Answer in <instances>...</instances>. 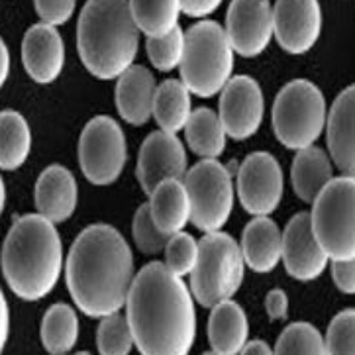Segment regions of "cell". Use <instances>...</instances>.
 I'll use <instances>...</instances> for the list:
<instances>
[{
  "label": "cell",
  "instance_id": "cell-1",
  "mask_svg": "<svg viewBox=\"0 0 355 355\" xmlns=\"http://www.w3.org/2000/svg\"><path fill=\"white\" fill-rule=\"evenodd\" d=\"M126 320L144 355H187L195 344L193 295L167 265L153 261L134 277L126 298Z\"/></svg>",
  "mask_w": 355,
  "mask_h": 355
},
{
  "label": "cell",
  "instance_id": "cell-2",
  "mask_svg": "<svg viewBox=\"0 0 355 355\" xmlns=\"http://www.w3.org/2000/svg\"><path fill=\"white\" fill-rule=\"evenodd\" d=\"M71 298L89 318H104L126 304L134 257L124 236L108 224H92L77 236L65 265Z\"/></svg>",
  "mask_w": 355,
  "mask_h": 355
},
{
  "label": "cell",
  "instance_id": "cell-3",
  "mask_svg": "<svg viewBox=\"0 0 355 355\" xmlns=\"http://www.w3.org/2000/svg\"><path fill=\"white\" fill-rule=\"evenodd\" d=\"M2 275L22 300L46 298L63 271V245L53 222L42 214L14 220L0 253Z\"/></svg>",
  "mask_w": 355,
  "mask_h": 355
},
{
  "label": "cell",
  "instance_id": "cell-4",
  "mask_svg": "<svg viewBox=\"0 0 355 355\" xmlns=\"http://www.w3.org/2000/svg\"><path fill=\"white\" fill-rule=\"evenodd\" d=\"M139 30L128 0H87L77 24L79 58L92 77L118 79L134 65Z\"/></svg>",
  "mask_w": 355,
  "mask_h": 355
},
{
  "label": "cell",
  "instance_id": "cell-5",
  "mask_svg": "<svg viewBox=\"0 0 355 355\" xmlns=\"http://www.w3.org/2000/svg\"><path fill=\"white\" fill-rule=\"evenodd\" d=\"M181 80L191 94L210 98L224 89L234 69V49L224 28L214 20H202L184 32Z\"/></svg>",
  "mask_w": 355,
  "mask_h": 355
},
{
  "label": "cell",
  "instance_id": "cell-6",
  "mask_svg": "<svg viewBox=\"0 0 355 355\" xmlns=\"http://www.w3.org/2000/svg\"><path fill=\"white\" fill-rule=\"evenodd\" d=\"M243 255L238 241L224 232H207L198 241V257L191 271V293L198 304L212 309L232 298L243 281Z\"/></svg>",
  "mask_w": 355,
  "mask_h": 355
},
{
  "label": "cell",
  "instance_id": "cell-7",
  "mask_svg": "<svg viewBox=\"0 0 355 355\" xmlns=\"http://www.w3.org/2000/svg\"><path fill=\"white\" fill-rule=\"evenodd\" d=\"M310 228L328 259H355V179L336 177L312 200Z\"/></svg>",
  "mask_w": 355,
  "mask_h": 355
},
{
  "label": "cell",
  "instance_id": "cell-8",
  "mask_svg": "<svg viewBox=\"0 0 355 355\" xmlns=\"http://www.w3.org/2000/svg\"><path fill=\"white\" fill-rule=\"evenodd\" d=\"M326 126V101L322 91L306 79L291 80L273 104V130L288 149L314 146Z\"/></svg>",
  "mask_w": 355,
  "mask_h": 355
},
{
  "label": "cell",
  "instance_id": "cell-9",
  "mask_svg": "<svg viewBox=\"0 0 355 355\" xmlns=\"http://www.w3.org/2000/svg\"><path fill=\"white\" fill-rule=\"evenodd\" d=\"M183 179L191 202V222L205 234L222 228L234 207V187L228 169L216 159H202L184 173Z\"/></svg>",
  "mask_w": 355,
  "mask_h": 355
},
{
  "label": "cell",
  "instance_id": "cell-10",
  "mask_svg": "<svg viewBox=\"0 0 355 355\" xmlns=\"http://www.w3.org/2000/svg\"><path fill=\"white\" fill-rule=\"evenodd\" d=\"M128 161L126 136L110 116H94L83 128L79 165L87 181L106 187L118 181Z\"/></svg>",
  "mask_w": 355,
  "mask_h": 355
},
{
  "label": "cell",
  "instance_id": "cell-11",
  "mask_svg": "<svg viewBox=\"0 0 355 355\" xmlns=\"http://www.w3.org/2000/svg\"><path fill=\"white\" fill-rule=\"evenodd\" d=\"M285 193V179L279 161L265 151L248 155L238 171V196L245 212L269 216L275 212Z\"/></svg>",
  "mask_w": 355,
  "mask_h": 355
},
{
  "label": "cell",
  "instance_id": "cell-12",
  "mask_svg": "<svg viewBox=\"0 0 355 355\" xmlns=\"http://www.w3.org/2000/svg\"><path fill=\"white\" fill-rule=\"evenodd\" d=\"M222 128L236 141L252 138L263 122V92L257 80L248 75L230 77L218 104Z\"/></svg>",
  "mask_w": 355,
  "mask_h": 355
},
{
  "label": "cell",
  "instance_id": "cell-13",
  "mask_svg": "<svg viewBox=\"0 0 355 355\" xmlns=\"http://www.w3.org/2000/svg\"><path fill=\"white\" fill-rule=\"evenodd\" d=\"M226 37L241 58L261 55L273 37V6L269 0H232L226 14Z\"/></svg>",
  "mask_w": 355,
  "mask_h": 355
},
{
  "label": "cell",
  "instance_id": "cell-14",
  "mask_svg": "<svg viewBox=\"0 0 355 355\" xmlns=\"http://www.w3.org/2000/svg\"><path fill=\"white\" fill-rule=\"evenodd\" d=\"M322 32L318 0H277L273 6V35L286 53L310 51Z\"/></svg>",
  "mask_w": 355,
  "mask_h": 355
},
{
  "label": "cell",
  "instance_id": "cell-15",
  "mask_svg": "<svg viewBox=\"0 0 355 355\" xmlns=\"http://www.w3.org/2000/svg\"><path fill=\"white\" fill-rule=\"evenodd\" d=\"M187 173V153L175 134L153 132L141 144L136 177L146 195L165 179H183Z\"/></svg>",
  "mask_w": 355,
  "mask_h": 355
},
{
  "label": "cell",
  "instance_id": "cell-16",
  "mask_svg": "<svg viewBox=\"0 0 355 355\" xmlns=\"http://www.w3.org/2000/svg\"><path fill=\"white\" fill-rule=\"evenodd\" d=\"M281 257L286 273L302 283L318 279L328 267V255L322 252L310 228L309 212H298L288 220L283 234Z\"/></svg>",
  "mask_w": 355,
  "mask_h": 355
},
{
  "label": "cell",
  "instance_id": "cell-17",
  "mask_svg": "<svg viewBox=\"0 0 355 355\" xmlns=\"http://www.w3.org/2000/svg\"><path fill=\"white\" fill-rule=\"evenodd\" d=\"M22 61L26 73L35 83L49 85L58 79L65 65V44L55 26L35 24L24 34Z\"/></svg>",
  "mask_w": 355,
  "mask_h": 355
},
{
  "label": "cell",
  "instance_id": "cell-18",
  "mask_svg": "<svg viewBox=\"0 0 355 355\" xmlns=\"http://www.w3.org/2000/svg\"><path fill=\"white\" fill-rule=\"evenodd\" d=\"M35 208L49 222L59 224L73 216L79 189L73 173L63 165H49L42 171L35 183Z\"/></svg>",
  "mask_w": 355,
  "mask_h": 355
},
{
  "label": "cell",
  "instance_id": "cell-19",
  "mask_svg": "<svg viewBox=\"0 0 355 355\" xmlns=\"http://www.w3.org/2000/svg\"><path fill=\"white\" fill-rule=\"evenodd\" d=\"M328 126V148L338 169L354 177L355 173V89L347 87L334 101Z\"/></svg>",
  "mask_w": 355,
  "mask_h": 355
},
{
  "label": "cell",
  "instance_id": "cell-20",
  "mask_svg": "<svg viewBox=\"0 0 355 355\" xmlns=\"http://www.w3.org/2000/svg\"><path fill=\"white\" fill-rule=\"evenodd\" d=\"M155 79L146 67L130 65L116 83V106L122 120L132 126L148 124L153 112Z\"/></svg>",
  "mask_w": 355,
  "mask_h": 355
},
{
  "label": "cell",
  "instance_id": "cell-21",
  "mask_svg": "<svg viewBox=\"0 0 355 355\" xmlns=\"http://www.w3.org/2000/svg\"><path fill=\"white\" fill-rule=\"evenodd\" d=\"M283 234L273 220L255 216L241 234L243 263L255 273H271L281 261Z\"/></svg>",
  "mask_w": 355,
  "mask_h": 355
},
{
  "label": "cell",
  "instance_id": "cell-22",
  "mask_svg": "<svg viewBox=\"0 0 355 355\" xmlns=\"http://www.w3.org/2000/svg\"><path fill=\"white\" fill-rule=\"evenodd\" d=\"M248 334H250L248 316L238 302L228 298L212 306V314L208 320V342L212 347V354H240L243 344L248 342Z\"/></svg>",
  "mask_w": 355,
  "mask_h": 355
},
{
  "label": "cell",
  "instance_id": "cell-23",
  "mask_svg": "<svg viewBox=\"0 0 355 355\" xmlns=\"http://www.w3.org/2000/svg\"><path fill=\"white\" fill-rule=\"evenodd\" d=\"M149 212L155 226L173 236L189 224L191 220V202L181 179H165L161 181L153 193L149 195Z\"/></svg>",
  "mask_w": 355,
  "mask_h": 355
},
{
  "label": "cell",
  "instance_id": "cell-24",
  "mask_svg": "<svg viewBox=\"0 0 355 355\" xmlns=\"http://www.w3.org/2000/svg\"><path fill=\"white\" fill-rule=\"evenodd\" d=\"M332 177V163L324 149L316 146L297 149V155L291 167V179H293L295 195L300 200L312 202L322 189L330 183Z\"/></svg>",
  "mask_w": 355,
  "mask_h": 355
},
{
  "label": "cell",
  "instance_id": "cell-25",
  "mask_svg": "<svg viewBox=\"0 0 355 355\" xmlns=\"http://www.w3.org/2000/svg\"><path fill=\"white\" fill-rule=\"evenodd\" d=\"M191 112V92L183 85V80H163L159 87H155L151 116L163 132H181Z\"/></svg>",
  "mask_w": 355,
  "mask_h": 355
},
{
  "label": "cell",
  "instance_id": "cell-26",
  "mask_svg": "<svg viewBox=\"0 0 355 355\" xmlns=\"http://www.w3.org/2000/svg\"><path fill=\"white\" fill-rule=\"evenodd\" d=\"M184 138L198 157L216 159L226 149V132L214 110L196 108L184 124Z\"/></svg>",
  "mask_w": 355,
  "mask_h": 355
},
{
  "label": "cell",
  "instance_id": "cell-27",
  "mask_svg": "<svg viewBox=\"0 0 355 355\" xmlns=\"http://www.w3.org/2000/svg\"><path fill=\"white\" fill-rule=\"evenodd\" d=\"M32 151V132L20 112L2 110L0 112V169L16 171L20 169Z\"/></svg>",
  "mask_w": 355,
  "mask_h": 355
},
{
  "label": "cell",
  "instance_id": "cell-28",
  "mask_svg": "<svg viewBox=\"0 0 355 355\" xmlns=\"http://www.w3.org/2000/svg\"><path fill=\"white\" fill-rule=\"evenodd\" d=\"M42 344L47 354H69L79 340V318L77 312L67 304L49 306L42 320Z\"/></svg>",
  "mask_w": 355,
  "mask_h": 355
},
{
  "label": "cell",
  "instance_id": "cell-29",
  "mask_svg": "<svg viewBox=\"0 0 355 355\" xmlns=\"http://www.w3.org/2000/svg\"><path fill=\"white\" fill-rule=\"evenodd\" d=\"M128 6L134 24L148 37L169 34L181 14V0H128Z\"/></svg>",
  "mask_w": 355,
  "mask_h": 355
},
{
  "label": "cell",
  "instance_id": "cell-30",
  "mask_svg": "<svg viewBox=\"0 0 355 355\" xmlns=\"http://www.w3.org/2000/svg\"><path fill=\"white\" fill-rule=\"evenodd\" d=\"M277 355H324V338L309 322H295L286 326L277 338Z\"/></svg>",
  "mask_w": 355,
  "mask_h": 355
},
{
  "label": "cell",
  "instance_id": "cell-31",
  "mask_svg": "<svg viewBox=\"0 0 355 355\" xmlns=\"http://www.w3.org/2000/svg\"><path fill=\"white\" fill-rule=\"evenodd\" d=\"M96 345L103 355H128L134 347V336L130 330L126 316L122 314H108L98 324Z\"/></svg>",
  "mask_w": 355,
  "mask_h": 355
},
{
  "label": "cell",
  "instance_id": "cell-32",
  "mask_svg": "<svg viewBox=\"0 0 355 355\" xmlns=\"http://www.w3.org/2000/svg\"><path fill=\"white\" fill-rule=\"evenodd\" d=\"M149 61L153 63V67L159 71H173L175 67L181 65L184 51V32L177 26L173 28L169 34L161 35V37H148Z\"/></svg>",
  "mask_w": 355,
  "mask_h": 355
},
{
  "label": "cell",
  "instance_id": "cell-33",
  "mask_svg": "<svg viewBox=\"0 0 355 355\" xmlns=\"http://www.w3.org/2000/svg\"><path fill=\"white\" fill-rule=\"evenodd\" d=\"M165 265L167 269L177 277L189 275L193 271L198 257V241L187 232H177L169 236L167 245H165Z\"/></svg>",
  "mask_w": 355,
  "mask_h": 355
},
{
  "label": "cell",
  "instance_id": "cell-34",
  "mask_svg": "<svg viewBox=\"0 0 355 355\" xmlns=\"http://www.w3.org/2000/svg\"><path fill=\"white\" fill-rule=\"evenodd\" d=\"M326 354L354 355L355 354V310L347 309L330 322V328L324 338Z\"/></svg>",
  "mask_w": 355,
  "mask_h": 355
},
{
  "label": "cell",
  "instance_id": "cell-35",
  "mask_svg": "<svg viewBox=\"0 0 355 355\" xmlns=\"http://www.w3.org/2000/svg\"><path fill=\"white\" fill-rule=\"evenodd\" d=\"M132 230H134V241L138 245V250L146 255H155L165 250L167 245V240L169 236L163 234L153 218H151V212H149V205H141L134 216V224H132Z\"/></svg>",
  "mask_w": 355,
  "mask_h": 355
},
{
  "label": "cell",
  "instance_id": "cell-36",
  "mask_svg": "<svg viewBox=\"0 0 355 355\" xmlns=\"http://www.w3.org/2000/svg\"><path fill=\"white\" fill-rule=\"evenodd\" d=\"M40 20L49 26H61L69 22L75 12L77 0H34Z\"/></svg>",
  "mask_w": 355,
  "mask_h": 355
},
{
  "label": "cell",
  "instance_id": "cell-37",
  "mask_svg": "<svg viewBox=\"0 0 355 355\" xmlns=\"http://www.w3.org/2000/svg\"><path fill=\"white\" fill-rule=\"evenodd\" d=\"M332 279L336 286L345 293H355V259H332Z\"/></svg>",
  "mask_w": 355,
  "mask_h": 355
},
{
  "label": "cell",
  "instance_id": "cell-38",
  "mask_svg": "<svg viewBox=\"0 0 355 355\" xmlns=\"http://www.w3.org/2000/svg\"><path fill=\"white\" fill-rule=\"evenodd\" d=\"M265 310L271 320H283L288 314V297L285 291L275 288L265 297Z\"/></svg>",
  "mask_w": 355,
  "mask_h": 355
},
{
  "label": "cell",
  "instance_id": "cell-39",
  "mask_svg": "<svg viewBox=\"0 0 355 355\" xmlns=\"http://www.w3.org/2000/svg\"><path fill=\"white\" fill-rule=\"evenodd\" d=\"M222 0H181V12L191 18H205L218 10Z\"/></svg>",
  "mask_w": 355,
  "mask_h": 355
},
{
  "label": "cell",
  "instance_id": "cell-40",
  "mask_svg": "<svg viewBox=\"0 0 355 355\" xmlns=\"http://www.w3.org/2000/svg\"><path fill=\"white\" fill-rule=\"evenodd\" d=\"M8 328H10V316H8V304H6V298L4 293L0 288V354L6 345L8 340Z\"/></svg>",
  "mask_w": 355,
  "mask_h": 355
},
{
  "label": "cell",
  "instance_id": "cell-41",
  "mask_svg": "<svg viewBox=\"0 0 355 355\" xmlns=\"http://www.w3.org/2000/svg\"><path fill=\"white\" fill-rule=\"evenodd\" d=\"M8 73H10V53H8V47L4 44V40L0 37V89L4 87V83L8 79Z\"/></svg>",
  "mask_w": 355,
  "mask_h": 355
},
{
  "label": "cell",
  "instance_id": "cell-42",
  "mask_svg": "<svg viewBox=\"0 0 355 355\" xmlns=\"http://www.w3.org/2000/svg\"><path fill=\"white\" fill-rule=\"evenodd\" d=\"M240 354L243 355H271L273 349L267 345V342L263 340H252V342H245L243 347H241Z\"/></svg>",
  "mask_w": 355,
  "mask_h": 355
},
{
  "label": "cell",
  "instance_id": "cell-43",
  "mask_svg": "<svg viewBox=\"0 0 355 355\" xmlns=\"http://www.w3.org/2000/svg\"><path fill=\"white\" fill-rule=\"evenodd\" d=\"M4 202H6V189H4V181L0 177V216L4 212Z\"/></svg>",
  "mask_w": 355,
  "mask_h": 355
}]
</instances>
